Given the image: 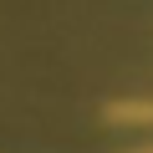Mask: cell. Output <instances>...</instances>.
Here are the masks:
<instances>
[{"mask_svg": "<svg viewBox=\"0 0 153 153\" xmlns=\"http://www.w3.org/2000/svg\"><path fill=\"white\" fill-rule=\"evenodd\" d=\"M107 123L148 128V123H153V102H148V97H123V102H107Z\"/></svg>", "mask_w": 153, "mask_h": 153, "instance_id": "1", "label": "cell"}, {"mask_svg": "<svg viewBox=\"0 0 153 153\" xmlns=\"http://www.w3.org/2000/svg\"><path fill=\"white\" fill-rule=\"evenodd\" d=\"M148 153H153V148H148Z\"/></svg>", "mask_w": 153, "mask_h": 153, "instance_id": "2", "label": "cell"}]
</instances>
